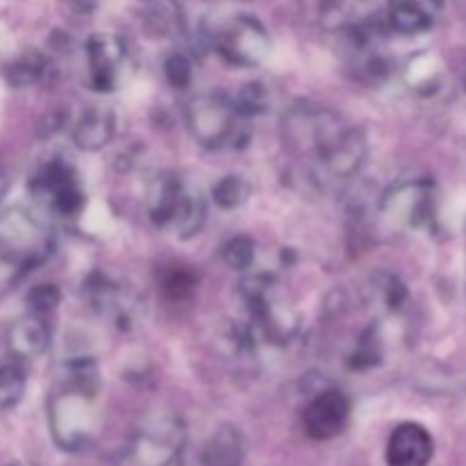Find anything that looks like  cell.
Instances as JSON below:
<instances>
[{"instance_id":"obj_1","label":"cell","mask_w":466,"mask_h":466,"mask_svg":"<svg viewBox=\"0 0 466 466\" xmlns=\"http://www.w3.org/2000/svg\"><path fill=\"white\" fill-rule=\"evenodd\" d=\"M285 141L294 153L312 155L319 176L349 180L362 168L367 139L360 127L344 126L335 112L314 105H296L285 114Z\"/></svg>"},{"instance_id":"obj_2","label":"cell","mask_w":466,"mask_h":466,"mask_svg":"<svg viewBox=\"0 0 466 466\" xmlns=\"http://www.w3.org/2000/svg\"><path fill=\"white\" fill-rule=\"evenodd\" d=\"M94 391L80 390L64 380L62 390L55 391L48 400V423L53 440L64 451H82L91 444L98 431Z\"/></svg>"},{"instance_id":"obj_3","label":"cell","mask_w":466,"mask_h":466,"mask_svg":"<svg viewBox=\"0 0 466 466\" xmlns=\"http://www.w3.org/2000/svg\"><path fill=\"white\" fill-rule=\"evenodd\" d=\"M237 116L235 100L223 94L196 96L187 105V127L205 148H221L235 139Z\"/></svg>"},{"instance_id":"obj_4","label":"cell","mask_w":466,"mask_h":466,"mask_svg":"<svg viewBox=\"0 0 466 466\" xmlns=\"http://www.w3.org/2000/svg\"><path fill=\"white\" fill-rule=\"evenodd\" d=\"M185 446V426L173 414L146 421L132 444L135 466H171Z\"/></svg>"},{"instance_id":"obj_5","label":"cell","mask_w":466,"mask_h":466,"mask_svg":"<svg viewBox=\"0 0 466 466\" xmlns=\"http://www.w3.org/2000/svg\"><path fill=\"white\" fill-rule=\"evenodd\" d=\"M217 46L226 62L248 68L267 57L268 36L255 18L239 16L221 32Z\"/></svg>"},{"instance_id":"obj_6","label":"cell","mask_w":466,"mask_h":466,"mask_svg":"<svg viewBox=\"0 0 466 466\" xmlns=\"http://www.w3.org/2000/svg\"><path fill=\"white\" fill-rule=\"evenodd\" d=\"M350 419V400L346 394L337 390H328L319 394L312 403L308 405L303 417V426L308 437L317 441L335 440L341 435Z\"/></svg>"},{"instance_id":"obj_7","label":"cell","mask_w":466,"mask_h":466,"mask_svg":"<svg viewBox=\"0 0 466 466\" xmlns=\"http://www.w3.org/2000/svg\"><path fill=\"white\" fill-rule=\"evenodd\" d=\"M387 218L403 226H421L432 209L431 182H410L391 189L380 203Z\"/></svg>"},{"instance_id":"obj_8","label":"cell","mask_w":466,"mask_h":466,"mask_svg":"<svg viewBox=\"0 0 466 466\" xmlns=\"http://www.w3.org/2000/svg\"><path fill=\"white\" fill-rule=\"evenodd\" d=\"M432 455L435 441L419 423H400L387 441V466H428Z\"/></svg>"},{"instance_id":"obj_9","label":"cell","mask_w":466,"mask_h":466,"mask_svg":"<svg viewBox=\"0 0 466 466\" xmlns=\"http://www.w3.org/2000/svg\"><path fill=\"white\" fill-rule=\"evenodd\" d=\"M50 344V326L46 317L39 314H27L12 323L7 330V350L16 362L35 360L48 349Z\"/></svg>"},{"instance_id":"obj_10","label":"cell","mask_w":466,"mask_h":466,"mask_svg":"<svg viewBox=\"0 0 466 466\" xmlns=\"http://www.w3.org/2000/svg\"><path fill=\"white\" fill-rule=\"evenodd\" d=\"M89 55V85L96 91H112L116 85V66L123 57L118 39L109 35H94L86 44Z\"/></svg>"},{"instance_id":"obj_11","label":"cell","mask_w":466,"mask_h":466,"mask_svg":"<svg viewBox=\"0 0 466 466\" xmlns=\"http://www.w3.org/2000/svg\"><path fill=\"white\" fill-rule=\"evenodd\" d=\"M185 196V185L176 173H157L148 187V212L157 226H168L176 217V209Z\"/></svg>"},{"instance_id":"obj_12","label":"cell","mask_w":466,"mask_h":466,"mask_svg":"<svg viewBox=\"0 0 466 466\" xmlns=\"http://www.w3.org/2000/svg\"><path fill=\"white\" fill-rule=\"evenodd\" d=\"M203 466H241L244 437L235 426H221L203 446Z\"/></svg>"},{"instance_id":"obj_13","label":"cell","mask_w":466,"mask_h":466,"mask_svg":"<svg viewBox=\"0 0 466 466\" xmlns=\"http://www.w3.org/2000/svg\"><path fill=\"white\" fill-rule=\"evenodd\" d=\"M114 116L107 109H89L77 121L73 130V141L80 150H100L112 141Z\"/></svg>"},{"instance_id":"obj_14","label":"cell","mask_w":466,"mask_h":466,"mask_svg":"<svg viewBox=\"0 0 466 466\" xmlns=\"http://www.w3.org/2000/svg\"><path fill=\"white\" fill-rule=\"evenodd\" d=\"M205 218H208V205H205L203 196L198 191L185 189V196H182L180 205H177L171 226L176 228L182 239H191V237H196L203 230Z\"/></svg>"},{"instance_id":"obj_15","label":"cell","mask_w":466,"mask_h":466,"mask_svg":"<svg viewBox=\"0 0 466 466\" xmlns=\"http://www.w3.org/2000/svg\"><path fill=\"white\" fill-rule=\"evenodd\" d=\"M390 16L391 25L403 35H419L431 27V16L417 0H394Z\"/></svg>"},{"instance_id":"obj_16","label":"cell","mask_w":466,"mask_h":466,"mask_svg":"<svg viewBox=\"0 0 466 466\" xmlns=\"http://www.w3.org/2000/svg\"><path fill=\"white\" fill-rule=\"evenodd\" d=\"M46 71V57L36 50L21 55L18 59H14L7 68H5V80L12 86L21 89V86H30L44 76Z\"/></svg>"},{"instance_id":"obj_17","label":"cell","mask_w":466,"mask_h":466,"mask_svg":"<svg viewBox=\"0 0 466 466\" xmlns=\"http://www.w3.org/2000/svg\"><path fill=\"white\" fill-rule=\"evenodd\" d=\"M25 394V371L18 362L0 364V410H12Z\"/></svg>"},{"instance_id":"obj_18","label":"cell","mask_w":466,"mask_h":466,"mask_svg":"<svg viewBox=\"0 0 466 466\" xmlns=\"http://www.w3.org/2000/svg\"><path fill=\"white\" fill-rule=\"evenodd\" d=\"M212 198L221 209H235L250 198V185L241 176H226L212 187Z\"/></svg>"},{"instance_id":"obj_19","label":"cell","mask_w":466,"mask_h":466,"mask_svg":"<svg viewBox=\"0 0 466 466\" xmlns=\"http://www.w3.org/2000/svg\"><path fill=\"white\" fill-rule=\"evenodd\" d=\"M235 109L239 116H246V118L259 116V114L267 112L268 109L267 86L259 85V82H248V85H244V89H241L235 98Z\"/></svg>"},{"instance_id":"obj_20","label":"cell","mask_w":466,"mask_h":466,"mask_svg":"<svg viewBox=\"0 0 466 466\" xmlns=\"http://www.w3.org/2000/svg\"><path fill=\"white\" fill-rule=\"evenodd\" d=\"M221 258L228 268L244 271V268H248L255 259V241L244 235L232 237V239L226 241V246L221 248Z\"/></svg>"},{"instance_id":"obj_21","label":"cell","mask_w":466,"mask_h":466,"mask_svg":"<svg viewBox=\"0 0 466 466\" xmlns=\"http://www.w3.org/2000/svg\"><path fill=\"white\" fill-rule=\"evenodd\" d=\"M62 300V294L55 285H36L27 291L25 303L30 314H39V317H48Z\"/></svg>"},{"instance_id":"obj_22","label":"cell","mask_w":466,"mask_h":466,"mask_svg":"<svg viewBox=\"0 0 466 466\" xmlns=\"http://www.w3.org/2000/svg\"><path fill=\"white\" fill-rule=\"evenodd\" d=\"M164 76H167V80L171 82V86H176V89H185V86L191 82V76H194L189 57L182 53H173L171 57L167 59V64H164Z\"/></svg>"},{"instance_id":"obj_23","label":"cell","mask_w":466,"mask_h":466,"mask_svg":"<svg viewBox=\"0 0 466 466\" xmlns=\"http://www.w3.org/2000/svg\"><path fill=\"white\" fill-rule=\"evenodd\" d=\"M194 285H196V278L191 276L189 271H185V268H176V271L167 278V282H164V289H167V294L173 296V299H182V296L191 294Z\"/></svg>"},{"instance_id":"obj_24","label":"cell","mask_w":466,"mask_h":466,"mask_svg":"<svg viewBox=\"0 0 466 466\" xmlns=\"http://www.w3.org/2000/svg\"><path fill=\"white\" fill-rule=\"evenodd\" d=\"M382 353H380V346H378V339H364L360 344V349L355 350V355L350 358V367L353 369H369V367H376L380 362Z\"/></svg>"},{"instance_id":"obj_25","label":"cell","mask_w":466,"mask_h":466,"mask_svg":"<svg viewBox=\"0 0 466 466\" xmlns=\"http://www.w3.org/2000/svg\"><path fill=\"white\" fill-rule=\"evenodd\" d=\"M405 299H408V289H405L403 282L399 278H390L387 287L382 289V300H385L387 308L399 309L405 303Z\"/></svg>"},{"instance_id":"obj_26","label":"cell","mask_w":466,"mask_h":466,"mask_svg":"<svg viewBox=\"0 0 466 466\" xmlns=\"http://www.w3.org/2000/svg\"><path fill=\"white\" fill-rule=\"evenodd\" d=\"M7 187H9L7 176H5V173H0V198H3V196H5V191H7Z\"/></svg>"}]
</instances>
